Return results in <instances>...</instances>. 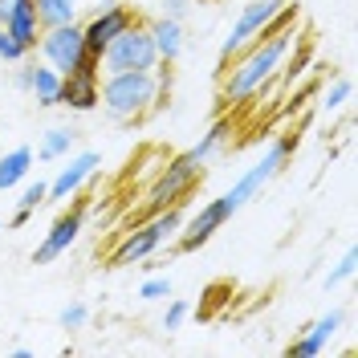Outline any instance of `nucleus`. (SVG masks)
<instances>
[{
    "instance_id": "f257e3e1",
    "label": "nucleus",
    "mask_w": 358,
    "mask_h": 358,
    "mask_svg": "<svg viewBox=\"0 0 358 358\" xmlns=\"http://www.w3.org/2000/svg\"><path fill=\"white\" fill-rule=\"evenodd\" d=\"M293 147H297V134H277L273 143L265 147V155L257 159L252 167H248L245 176L236 179L224 196H216V200H208L192 216V220H183V228L176 232V252H196V248H203L216 232H220L224 224L232 220L245 203H252L261 192H265L273 179L285 171V163H289L293 155Z\"/></svg>"
},
{
    "instance_id": "f03ea898",
    "label": "nucleus",
    "mask_w": 358,
    "mask_h": 358,
    "mask_svg": "<svg viewBox=\"0 0 358 358\" xmlns=\"http://www.w3.org/2000/svg\"><path fill=\"white\" fill-rule=\"evenodd\" d=\"M293 37H297V8H289L261 41H252L241 57L228 62L232 69L220 73V102L224 106H236V102H248L252 94H261L265 82H273L281 62L289 57Z\"/></svg>"
},
{
    "instance_id": "7ed1b4c3",
    "label": "nucleus",
    "mask_w": 358,
    "mask_h": 358,
    "mask_svg": "<svg viewBox=\"0 0 358 358\" xmlns=\"http://www.w3.org/2000/svg\"><path fill=\"white\" fill-rule=\"evenodd\" d=\"M167 94H171V66L167 62H159L147 73L122 69V73H102L98 78V106L106 110L110 122H122V127L163 110Z\"/></svg>"
},
{
    "instance_id": "20e7f679",
    "label": "nucleus",
    "mask_w": 358,
    "mask_h": 358,
    "mask_svg": "<svg viewBox=\"0 0 358 358\" xmlns=\"http://www.w3.org/2000/svg\"><path fill=\"white\" fill-rule=\"evenodd\" d=\"M179 228H183V203H171V208L155 212L147 224H138L134 232H127L118 241V248L110 252V268H127V265H138V261L155 257L167 241H176Z\"/></svg>"
},
{
    "instance_id": "39448f33",
    "label": "nucleus",
    "mask_w": 358,
    "mask_h": 358,
    "mask_svg": "<svg viewBox=\"0 0 358 358\" xmlns=\"http://www.w3.org/2000/svg\"><path fill=\"white\" fill-rule=\"evenodd\" d=\"M289 8L293 4H285V0H248L245 8L236 13V21H232V33H228L224 45H220V73L228 69L232 57H241L252 41H261V37H265L268 29L281 21Z\"/></svg>"
},
{
    "instance_id": "423d86ee",
    "label": "nucleus",
    "mask_w": 358,
    "mask_h": 358,
    "mask_svg": "<svg viewBox=\"0 0 358 358\" xmlns=\"http://www.w3.org/2000/svg\"><path fill=\"white\" fill-rule=\"evenodd\" d=\"M155 66H159V53H155V41H151V33H147L143 21L131 24V29H122L102 49V73H122V69L147 73V69H155Z\"/></svg>"
},
{
    "instance_id": "0eeeda50",
    "label": "nucleus",
    "mask_w": 358,
    "mask_h": 358,
    "mask_svg": "<svg viewBox=\"0 0 358 358\" xmlns=\"http://www.w3.org/2000/svg\"><path fill=\"white\" fill-rule=\"evenodd\" d=\"M203 179V163L200 159H192L187 151L176 159H167V167L155 176V183H151V192H147V208L151 212H163V208H171V203H179L196 183Z\"/></svg>"
},
{
    "instance_id": "6e6552de",
    "label": "nucleus",
    "mask_w": 358,
    "mask_h": 358,
    "mask_svg": "<svg viewBox=\"0 0 358 358\" xmlns=\"http://www.w3.org/2000/svg\"><path fill=\"white\" fill-rule=\"evenodd\" d=\"M86 53V37H82V21L73 24H49L41 29V41H37V57L45 66H53L57 73H73L78 62Z\"/></svg>"
},
{
    "instance_id": "1a4fd4ad",
    "label": "nucleus",
    "mask_w": 358,
    "mask_h": 358,
    "mask_svg": "<svg viewBox=\"0 0 358 358\" xmlns=\"http://www.w3.org/2000/svg\"><path fill=\"white\" fill-rule=\"evenodd\" d=\"M131 24H138V13H134L131 4H114V0L98 4V8L90 13L86 21H82V37H86V49L102 57V49H106V45H110L118 33H122V29H131Z\"/></svg>"
},
{
    "instance_id": "9d476101",
    "label": "nucleus",
    "mask_w": 358,
    "mask_h": 358,
    "mask_svg": "<svg viewBox=\"0 0 358 358\" xmlns=\"http://www.w3.org/2000/svg\"><path fill=\"white\" fill-rule=\"evenodd\" d=\"M82 228H86V208H82V203H78V208H66L57 220L49 224L45 241L37 245V252H33V265H53L57 257H66L69 248H73V241L82 236Z\"/></svg>"
},
{
    "instance_id": "9b49d317",
    "label": "nucleus",
    "mask_w": 358,
    "mask_h": 358,
    "mask_svg": "<svg viewBox=\"0 0 358 358\" xmlns=\"http://www.w3.org/2000/svg\"><path fill=\"white\" fill-rule=\"evenodd\" d=\"M0 24L17 37L24 53L33 57L41 41V21H37V4L33 0H0Z\"/></svg>"
},
{
    "instance_id": "f8f14e48",
    "label": "nucleus",
    "mask_w": 358,
    "mask_h": 358,
    "mask_svg": "<svg viewBox=\"0 0 358 358\" xmlns=\"http://www.w3.org/2000/svg\"><path fill=\"white\" fill-rule=\"evenodd\" d=\"M102 167V155L98 151H78V155H69V163L57 171V176L49 179V196L45 200H69V196H78L82 187H86V179H94V171Z\"/></svg>"
},
{
    "instance_id": "ddd939ff",
    "label": "nucleus",
    "mask_w": 358,
    "mask_h": 358,
    "mask_svg": "<svg viewBox=\"0 0 358 358\" xmlns=\"http://www.w3.org/2000/svg\"><path fill=\"white\" fill-rule=\"evenodd\" d=\"M342 322H346V313H342V310L322 313L317 322H310V326H306L301 334L293 338L285 355H289V358H317L322 350H326V346H330V338H334L338 330H342Z\"/></svg>"
},
{
    "instance_id": "4468645a",
    "label": "nucleus",
    "mask_w": 358,
    "mask_h": 358,
    "mask_svg": "<svg viewBox=\"0 0 358 358\" xmlns=\"http://www.w3.org/2000/svg\"><path fill=\"white\" fill-rule=\"evenodd\" d=\"M147 33H151V41H155L159 62L176 66V62H179V53H183V45H187L183 21H171V17H163V13H159L155 21H147Z\"/></svg>"
},
{
    "instance_id": "2eb2a0df",
    "label": "nucleus",
    "mask_w": 358,
    "mask_h": 358,
    "mask_svg": "<svg viewBox=\"0 0 358 358\" xmlns=\"http://www.w3.org/2000/svg\"><path fill=\"white\" fill-rule=\"evenodd\" d=\"M57 106H66L73 114L98 110V78H82V73H62V94Z\"/></svg>"
},
{
    "instance_id": "dca6fc26",
    "label": "nucleus",
    "mask_w": 358,
    "mask_h": 358,
    "mask_svg": "<svg viewBox=\"0 0 358 358\" xmlns=\"http://www.w3.org/2000/svg\"><path fill=\"white\" fill-rule=\"evenodd\" d=\"M29 94L37 106H57V94H62V73L45 62H29Z\"/></svg>"
},
{
    "instance_id": "f3484780",
    "label": "nucleus",
    "mask_w": 358,
    "mask_h": 358,
    "mask_svg": "<svg viewBox=\"0 0 358 358\" xmlns=\"http://www.w3.org/2000/svg\"><path fill=\"white\" fill-rule=\"evenodd\" d=\"M73 147H78V131H69V127H49L41 134V147H37V155L41 163H57V159H69L73 155Z\"/></svg>"
},
{
    "instance_id": "a211bd4d",
    "label": "nucleus",
    "mask_w": 358,
    "mask_h": 358,
    "mask_svg": "<svg viewBox=\"0 0 358 358\" xmlns=\"http://www.w3.org/2000/svg\"><path fill=\"white\" fill-rule=\"evenodd\" d=\"M33 171V147H13L0 159V192H13L17 183H24Z\"/></svg>"
},
{
    "instance_id": "6ab92c4d",
    "label": "nucleus",
    "mask_w": 358,
    "mask_h": 358,
    "mask_svg": "<svg viewBox=\"0 0 358 358\" xmlns=\"http://www.w3.org/2000/svg\"><path fill=\"white\" fill-rule=\"evenodd\" d=\"M33 4H37V21H41V29L82 21V0H33Z\"/></svg>"
},
{
    "instance_id": "aec40b11",
    "label": "nucleus",
    "mask_w": 358,
    "mask_h": 358,
    "mask_svg": "<svg viewBox=\"0 0 358 358\" xmlns=\"http://www.w3.org/2000/svg\"><path fill=\"white\" fill-rule=\"evenodd\" d=\"M45 196H49V183H45V179H33V183H24V192H21V200H17V212H13L8 228H24V224H29V216H33L41 203H49Z\"/></svg>"
},
{
    "instance_id": "412c9836",
    "label": "nucleus",
    "mask_w": 358,
    "mask_h": 358,
    "mask_svg": "<svg viewBox=\"0 0 358 358\" xmlns=\"http://www.w3.org/2000/svg\"><path fill=\"white\" fill-rule=\"evenodd\" d=\"M228 134H232V122H228V118H216V122L208 127V134H203L200 143H196V147H187V155L200 159V163H208V159L216 155L224 143H228Z\"/></svg>"
},
{
    "instance_id": "4be33fe9",
    "label": "nucleus",
    "mask_w": 358,
    "mask_h": 358,
    "mask_svg": "<svg viewBox=\"0 0 358 358\" xmlns=\"http://www.w3.org/2000/svg\"><path fill=\"white\" fill-rule=\"evenodd\" d=\"M350 94H355V82L350 78H334V86L322 94V114H338L350 102Z\"/></svg>"
},
{
    "instance_id": "5701e85b",
    "label": "nucleus",
    "mask_w": 358,
    "mask_h": 358,
    "mask_svg": "<svg viewBox=\"0 0 358 358\" xmlns=\"http://www.w3.org/2000/svg\"><path fill=\"white\" fill-rule=\"evenodd\" d=\"M171 293H176V281H171L167 273H151V277L138 285V297H143V301H167Z\"/></svg>"
},
{
    "instance_id": "b1692460",
    "label": "nucleus",
    "mask_w": 358,
    "mask_h": 358,
    "mask_svg": "<svg viewBox=\"0 0 358 358\" xmlns=\"http://www.w3.org/2000/svg\"><path fill=\"white\" fill-rule=\"evenodd\" d=\"M355 268H358V252H355V248H346V252H342V261L326 273V289H338L342 281H350V277H355Z\"/></svg>"
},
{
    "instance_id": "393cba45",
    "label": "nucleus",
    "mask_w": 358,
    "mask_h": 358,
    "mask_svg": "<svg viewBox=\"0 0 358 358\" xmlns=\"http://www.w3.org/2000/svg\"><path fill=\"white\" fill-rule=\"evenodd\" d=\"M187 313H192V306H187L183 297H176V301H167V313H163V330H167V334H176L179 326L187 322Z\"/></svg>"
},
{
    "instance_id": "a878e982",
    "label": "nucleus",
    "mask_w": 358,
    "mask_h": 358,
    "mask_svg": "<svg viewBox=\"0 0 358 358\" xmlns=\"http://www.w3.org/2000/svg\"><path fill=\"white\" fill-rule=\"evenodd\" d=\"M24 57H29V53H24L21 45H17V37H13V33L0 24V62H13V66H21Z\"/></svg>"
},
{
    "instance_id": "bb28decb",
    "label": "nucleus",
    "mask_w": 358,
    "mask_h": 358,
    "mask_svg": "<svg viewBox=\"0 0 358 358\" xmlns=\"http://www.w3.org/2000/svg\"><path fill=\"white\" fill-rule=\"evenodd\" d=\"M57 322H62L66 330H82V326L90 322V310L82 306V301H73V306H66V310L57 313Z\"/></svg>"
},
{
    "instance_id": "cd10ccee",
    "label": "nucleus",
    "mask_w": 358,
    "mask_h": 358,
    "mask_svg": "<svg viewBox=\"0 0 358 358\" xmlns=\"http://www.w3.org/2000/svg\"><path fill=\"white\" fill-rule=\"evenodd\" d=\"M192 13V0H163V17H171V21H183Z\"/></svg>"
},
{
    "instance_id": "c85d7f7f",
    "label": "nucleus",
    "mask_w": 358,
    "mask_h": 358,
    "mask_svg": "<svg viewBox=\"0 0 358 358\" xmlns=\"http://www.w3.org/2000/svg\"><path fill=\"white\" fill-rule=\"evenodd\" d=\"M13 86H17V90H24V94H29V62H21V69L13 73Z\"/></svg>"
},
{
    "instance_id": "c756f323",
    "label": "nucleus",
    "mask_w": 358,
    "mask_h": 358,
    "mask_svg": "<svg viewBox=\"0 0 358 358\" xmlns=\"http://www.w3.org/2000/svg\"><path fill=\"white\" fill-rule=\"evenodd\" d=\"M13 358H33V346H13Z\"/></svg>"
},
{
    "instance_id": "7c9ffc66",
    "label": "nucleus",
    "mask_w": 358,
    "mask_h": 358,
    "mask_svg": "<svg viewBox=\"0 0 358 358\" xmlns=\"http://www.w3.org/2000/svg\"><path fill=\"white\" fill-rule=\"evenodd\" d=\"M0 232H4V220H0Z\"/></svg>"
}]
</instances>
